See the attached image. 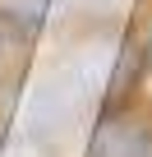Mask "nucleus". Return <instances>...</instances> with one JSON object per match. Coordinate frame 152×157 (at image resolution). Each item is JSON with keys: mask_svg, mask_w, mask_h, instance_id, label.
Segmentation results:
<instances>
[{"mask_svg": "<svg viewBox=\"0 0 152 157\" xmlns=\"http://www.w3.org/2000/svg\"><path fill=\"white\" fill-rule=\"evenodd\" d=\"M92 157H152V134L134 120H111L97 129Z\"/></svg>", "mask_w": 152, "mask_h": 157, "instance_id": "f257e3e1", "label": "nucleus"}]
</instances>
